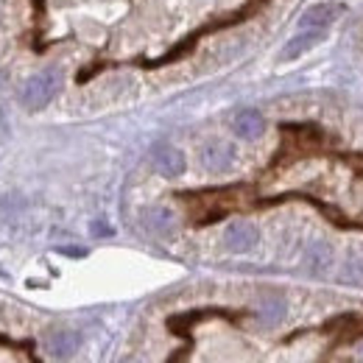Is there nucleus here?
Instances as JSON below:
<instances>
[{
	"label": "nucleus",
	"mask_w": 363,
	"mask_h": 363,
	"mask_svg": "<svg viewBox=\"0 0 363 363\" xmlns=\"http://www.w3.org/2000/svg\"><path fill=\"white\" fill-rule=\"evenodd\" d=\"M235 135L240 137V140H255V137L263 135V115L260 112H255V109H243V112H238V118H235Z\"/></svg>",
	"instance_id": "0eeeda50"
},
{
	"label": "nucleus",
	"mask_w": 363,
	"mask_h": 363,
	"mask_svg": "<svg viewBox=\"0 0 363 363\" xmlns=\"http://www.w3.org/2000/svg\"><path fill=\"white\" fill-rule=\"evenodd\" d=\"M330 263H333V249L327 246V243H311L308 249H305V269L313 274H321L330 269Z\"/></svg>",
	"instance_id": "1a4fd4ad"
},
{
	"label": "nucleus",
	"mask_w": 363,
	"mask_h": 363,
	"mask_svg": "<svg viewBox=\"0 0 363 363\" xmlns=\"http://www.w3.org/2000/svg\"><path fill=\"white\" fill-rule=\"evenodd\" d=\"M126 363H137V361H126Z\"/></svg>",
	"instance_id": "dca6fc26"
},
{
	"label": "nucleus",
	"mask_w": 363,
	"mask_h": 363,
	"mask_svg": "<svg viewBox=\"0 0 363 363\" xmlns=\"http://www.w3.org/2000/svg\"><path fill=\"white\" fill-rule=\"evenodd\" d=\"M363 277V260L352 257L347 260V269H344V279H361Z\"/></svg>",
	"instance_id": "f8f14e48"
},
{
	"label": "nucleus",
	"mask_w": 363,
	"mask_h": 363,
	"mask_svg": "<svg viewBox=\"0 0 363 363\" xmlns=\"http://www.w3.org/2000/svg\"><path fill=\"white\" fill-rule=\"evenodd\" d=\"M92 235H112V229L106 227L104 221H95V224H92Z\"/></svg>",
	"instance_id": "ddd939ff"
},
{
	"label": "nucleus",
	"mask_w": 363,
	"mask_h": 363,
	"mask_svg": "<svg viewBox=\"0 0 363 363\" xmlns=\"http://www.w3.org/2000/svg\"><path fill=\"white\" fill-rule=\"evenodd\" d=\"M79 347H82V335L73 333V330H53V333L48 335V352H50L53 358H59V361L76 355Z\"/></svg>",
	"instance_id": "39448f33"
},
{
	"label": "nucleus",
	"mask_w": 363,
	"mask_h": 363,
	"mask_svg": "<svg viewBox=\"0 0 363 363\" xmlns=\"http://www.w3.org/2000/svg\"><path fill=\"white\" fill-rule=\"evenodd\" d=\"M257 316L263 324H277V321H282L285 316V302H282V296H266V299H260V308H257Z\"/></svg>",
	"instance_id": "9b49d317"
},
{
	"label": "nucleus",
	"mask_w": 363,
	"mask_h": 363,
	"mask_svg": "<svg viewBox=\"0 0 363 363\" xmlns=\"http://www.w3.org/2000/svg\"><path fill=\"white\" fill-rule=\"evenodd\" d=\"M34 6H37V11H43V6H45V0H34Z\"/></svg>",
	"instance_id": "2eb2a0df"
},
{
	"label": "nucleus",
	"mask_w": 363,
	"mask_h": 363,
	"mask_svg": "<svg viewBox=\"0 0 363 363\" xmlns=\"http://www.w3.org/2000/svg\"><path fill=\"white\" fill-rule=\"evenodd\" d=\"M59 252H62V255H70V257H84V255H87L84 249H59Z\"/></svg>",
	"instance_id": "4468645a"
},
{
	"label": "nucleus",
	"mask_w": 363,
	"mask_h": 363,
	"mask_svg": "<svg viewBox=\"0 0 363 363\" xmlns=\"http://www.w3.org/2000/svg\"><path fill=\"white\" fill-rule=\"evenodd\" d=\"M59 84H62V76H59V70H53V67H48L43 73L31 76V79L26 82V87H23V104H26L28 109H43V106H48V101H53Z\"/></svg>",
	"instance_id": "f257e3e1"
},
{
	"label": "nucleus",
	"mask_w": 363,
	"mask_h": 363,
	"mask_svg": "<svg viewBox=\"0 0 363 363\" xmlns=\"http://www.w3.org/2000/svg\"><path fill=\"white\" fill-rule=\"evenodd\" d=\"M143 224L154 235H171L174 232V216L165 207H151V210L143 213Z\"/></svg>",
	"instance_id": "9d476101"
},
{
	"label": "nucleus",
	"mask_w": 363,
	"mask_h": 363,
	"mask_svg": "<svg viewBox=\"0 0 363 363\" xmlns=\"http://www.w3.org/2000/svg\"><path fill=\"white\" fill-rule=\"evenodd\" d=\"M224 243H227L229 252H249L255 243H257V229L252 227V224H246V221H238V224H232L227 229V235H224Z\"/></svg>",
	"instance_id": "423d86ee"
},
{
	"label": "nucleus",
	"mask_w": 363,
	"mask_h": 363,
	"mask_svg": "<svg viewBox=\"0 0 363 363\" xmlns=\"http://www.w3.org/2000/svg\"><path fill=\"white\" fill-rule=\"evenodd\" d=\"M151 160H154V168L162 177H179L184 171V154L179 148L168 145V143H157L154 151H151Z\"/></svg>",
	"instance_id": "f03ea898"
},
{
	"label": "nucleus",
	"mask_w": 363,
	"mask_h": 363,
	"mask_svg": "<svg viewBox=\"0 0 363 363\" xmlns=\"http://www.w3.org/2000/svg\"><path fill=\"white\" fill-rule=\"evenodd\" d=\"M327 40V34H324V28H305V34H296L288 45L282 48V59L285 62H291V59H299V56H305L308 50H313L316 45H321Z\"/></svg>",
	"instance_id": "20e7f679"
},
{
	"label": "nucleus",
	"mask_w": 363,
	"mask_h": 363,
	"mask_svg": "<svg viewBox=\"0 0 363 363\" xmlns=\"http://www.w3.org/2000/svg\"><path fill=\"white\" fill-rule=\"evenodd\" d=\"M344 6L341 3H316L299 17V28H327L341 17Z\"/></svg>",
	"instance_id": "7ed1b4c3"
},
{
	"label": "nucleus",
	"mask_w": 363,
	"mask_h": 363,
	"mask_svg": "<svg viewBox=\"0 0 363 363\" xmlns=\"http://www.w3.org/2000/svg\"><path fill=\"white\" fill-rule=\"evenodd\" d=\"M232 157H235V151H232V145H227V143H210L201 151V162L210 171H227L229 165H232Z\"/></svg>",
	"instance_id": "6e6552de"
}]
</instances>
